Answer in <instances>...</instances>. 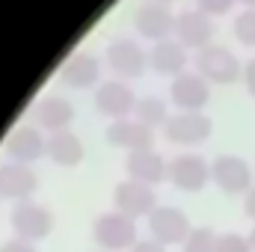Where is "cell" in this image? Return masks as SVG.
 Segmentation results:
<instances>
[{
  "instance_id": "cell-17",
  "label": "cell",
  "mask_w": 255,
  "mask_h": 252,
  "mask_svg": "<svg viewBox=\"0 0 255 252\" xmlns=\"http://www.w3.org/2000/svg\"><path fill=\"white\" fill-rule=\"evenodd\" d=\"M175 36H178V42H181L184 48L202 51V48H208L211 39H214V21H211V15H205L202 9H199V12H181V15L175 18Z\"/></svg>"
},
{
  "instance_id": "cell-9",
  "label": "cell",
  "mask_w": 255,
  "mask_h": 252,
  "mask_svg": "<svg viewBox=\"0 0 255 252\" xmlns=\"http://www.w3.org/2000/svg\"><path fill=\"white\" fill-rule=\"evenodd\" d=\"M169 98L175 107H181L184 113H199L208 98H211V83L199 74V71H184L178 77H172L169 86Z\"/></svg>"
},
{
  "instance_id": "cell-15",
  "label": "cell",
  "mask_w": 255,
  "mask_h": 252,
  "mask_svg": "<svg viewBox=\"0 0 255 252\" xmlns=\"http://www.w3.org/2000/svg\"><path fill=\"white\" fill-rule=\"evenodd\" d=\"M151 139H154L151 127L136 122V119H116V122H110V127H107V142L116 145V148H125L128 154L130 151L151 148Z\"/></svg>"
},
{
  "instance_id": "cell-1",
  "label": "cell",
  "mask_w": 255,
  "mask_h": 252,
  "mask_svg": "<svg viewBox=\"0 0 255 252\" xmlns=\"http://www.w3.org/2000/svg\"><path fill=\"white\" fill-rule=\"evenodd\" d=\"M92 241L95 247L104 252H122L130 250L139 238H136V220H130L119 211H107L98 214L92 223Z\"/></svg>"
},
{
  "instance_id": "cell-31",
  "label": "cell",
  "mask_w": 255,
  "mask_h": 252,
  "mask_svg": "<svg viewBox=\"0 0 255 252\" xmlns=\"http://www.w3.org/2000/svg\"><path fill=\"white\" fill-rule=\"evenodd\" d=\"M247 238H250V247H253V252H255V226H253V232H250Z\"/></svg>"
},
{
  "instance_id": "cell-14",
  "label": "cell",
  "mask_w": 255,
  "mask_h": 252,
  "mask_svg": "<svg viewBox=\"0 0 255 252\" xmlns=\"http://www.w3.org/2000/svg\"><path fill=\"white\" fill-rule=\"evenodd\" d=\"M166 169H169V163L154 151V148H145V151H130L125 160V172L130 181H139V184H148V187H154V184H160V181H166Z\"/></svg>"
},
{
  "instance_id": "cell-35",
  "label": "cell",
  "mask_w": 255,
  "mask_h": 252,
  "mask_svg": "<svg viewBox=\"0 0 255 252\" xmlns=\"http://www.w3.org/2000/svg\"><path fill=\"white\" fill-rule=\"evenodd\" d=\"M95 252H104V250H95Z\"/></svg>"
},
{
  "instance_id": "cell-8",
  "label": "cell",
  "mask_w": 255,
  "mask_h": 252,
  "mask_svg": "<svg viewBox=\"0 0 255 252\" xmlns=\"http://www.w3.org/2000/svg\"><path fill=\"white\" fill-rule=\"evenodd\" d=\"M214 122L205 113H175L166 119L163 125V136L172 145H199L211 136Z\"/></svg>"
},
{
  "instance_id": "cell-5",
  "label": "cell",
  "mask_w": 255,
  "mask_h": 252,
  "mask_svg": "<svg viewBox=\"0 0 255 252\" xmlns=\"http://www.w3.org/2000/svg\"><path fill=\"white\" fill-rule=\"evenodd\" d=\"M211 181L223 190L226 196H247L255 187L250 163L241 160L238 154H220L211 163Z\"/></svg>"
},
{
  "instance_id": "cell-11",
  "label": "cell",
  "mask_w": 255,
  "mask_h": 252,
  "mask_svg": "<svg viewBox=\"0 0 255 252\" xmlns=\"http://www.w3.org/2000/svg\"><path fill=\"white\" fill-rule=\"evenodd\" d=\"M136 101L139 98L133 95V89L119 83V80H107V83H101L95 89V110L101 116H110L113 122L116 119H128L136 110Z\"/></svg>"
},
{
  "instance_id": "cell-12",
  "label": "cell",
  "mask_w": 255,
  "mask_h": 252,
  "mask_svg": "<svg viewBox=\"0 0 255 252\" xmlns=\"http://www.w3.org/2000/svg\"><path fill=\"white\" fill-rule=\"evenodd\" d=\"M39 190V178L30 166L24 163H0V193L3 199H12V202H27L33 193Z\"/></svg>"
},
{
  "instance_id": "cell-2",
  "label": "cell",
  "mask_w": 255,
  "mask_h": 252,
  "mask_svg": "<svg viewBox=\"0 0 255 252\" xmlns=\"http://www.w3.org/2000/svg\"><path fill=\"white\" fill-rule=\"evenodd\" d=\"M9 223H12L15 238L30 241V244H39V241H45L54 232V214L45 205H36L33 199L15 202V208L9 214Z\"/></svg>"
},
{
  "instance_id": "cell-32",
  "label": "cell",
  "mask_w": 255,
  "mask_h": 252,
  "mask_svg": "<svg viewBox=\"0 0 255 252\" xmlns=\"http://www.w3.org/2000/svg\"><path fill=\"white\" fill-rule=\"evenodd\" d=\"M241 3H244L247 9H255V0H241Z\"/></svg>"
},
{
  "instance_id": "cell-29",
  "label": "cell",
  "mask_w": 255,
  "mask_h": 252,
  "mask_svg": "<svg viewBox=\"0 0 255 252\" xmlns=\"http://www.w3.org/2000/svg\"><path fill=\"white\" fill-rule=\"evenodd\" d=\"M244 83H247V92L255 95V60H250L247 68H244Z\"/></svg>"
},
{
  "instance_id": "cell-23",
  "label": "cell",
  "mask_w": 255,
  "mask_h": 252,
  "mask_svg": "<svg viewBox=\"0 0 255 252\" xmlns=\"http://www.w3.org/2000/svg\"><path fill=\"white\" fill-rule=\"evenodd\" d=\"M217 232L211 226H199L187 235V241L181 244V252H217Z\"/></svg>"
},
{
  "instance_id": "cell-7",
  "label": "cell",
  "mask_w": 255,
  "mask_h": 252,
  "mask_svg": "<svg viewBox=\"0 0 255 252\" xmlns=\"http://www.w3.org/2000/svg\"><path fill=\"white\" fill-rule=\"evenodd\" d=\"M154 208H157V193H154V187H148V184L119 181L116 190H113V211L125 214L130 220H139V217L148 220V214Z\"/></svg>"
},
{
  "instance_id": "cell-18",
  "label": "cell",
  "mask_w": 255,
  "mask_h": 252,
  "mask_svg": "<svg viewBox=\"0 0 255 252\" xmlns=\"http://www.w3.org/2000/svg\"><path fill=\"white\" fill-rule=\"evenodd\" d=\"M33 119H36L39 127H45V130H51V133L68 130L71 119H74V107H71V101H65L60 95H45V98L36 101Z\"/></svg>"
},
{
  "instance_id": "cell-3",
  "label": "cell",
  "mask_w": 255,
  "mask_h": 252,
  "mask_svg": "<svg viewBox=\"0 0 255 252\" xmlns=\"http://www.w3.org/2000/svg\"><path fill=\"white\" fill-rule=\"evenodd\" d=\"M193 232L190 217L181 211V208H172V205H157L151 214H148V238L163 244V247H172V244H184L187 235Z\"/></svg>"
},
{
  "instance_id": "cell-4",
  "label": "cell",
  "mask_w": 255,
  "mask_h": 252,
  "mask_svg": "<svg viewBox=\"0 0 255 252\" xmlns=\"http://www.w3.org/2000/svg\"><path fill=\"white\" fill-rule=\"evenodd\" d=\"M196 71L208 80V83H235L244 77L241 60L223 48V45H208L196 54Z\"/></svg>"
},
{
  "instance_id": "cell-13",
  "label": "cell",
  "mask_w": 255,
  "mask_h": 252,
  "mask_svg": "<svg viewBox=\"0 0 255 252\" xmlns=\"http://www.w3.org/2000/svg\"><path fill=\"white\" fill-rule=\"evenodd\" d=\"M107 65L119 77H139L148 68V54L130 39H116L107 48Z\"/></svg>"
},
{
  "instance_id": "cell-6",
  "label": "cell",
  "mask_w": 255,
  "mask_h": 252,
  "mask_svg": "<svg viewBox=\"0 0 255 252\" xmlns=\"http://www.w3.org/2000/svg\"><path fill=\"white\" fill-rule=\"evenodd\" d=\"M166 181L175 190H184V193H199V190L208 187L211 181V163H205V157L199 154H178L169 160V169H166Z\"/></svg>"
},
{
  "instance_id": "cell-25",
  "label": "cell",
  "mask_w": 255,
  "mask_h": 252,
  "mask_svg": "<svg viewBox=\"0 0 255 252\" xmlns=\"http://www.w3.org/2000/svg\"><path fill=\"white\" fill-rule=\"evenodd\" d=\"M217 252H253V247H250V238L238 232H223L217 238Z\"/></svg>"
},
{
  "instance_id": "cell-24",
  "label": "cell",
  "mask_w": 255,
  "mask_h": 252,
  "mask_svg": "<svg viewBox=\"0 0 255 252\" xmlns=\"http://www.w3.org/2000/svg\"><path fill=\"white\" fill-rule=\"evenodd\" d=\"M235 36L241 45L255 48V9H244V15H238L235 21Z\"/></svg>"
},
{
  "instance_id": "cell-33",
  "label": "cell",
  "mask_w": 255,
  "mask_h": 252,
  "mask_svg": "<svg viewBox=\"0 0 255 252\" xmlns=\"http://www.w3.org/2000/svg\"><path fill=\"white\" fill-rule=\"evenodd\" d=\"M148 3H160V6H169L172 0H148Z\"/></svg>"
},
{
  "instance_id": "cell-27",
  "label": "cell",
  "mask_w": 255,
  "mask_h": 252,
  "mask_svg": "<svg viewBox=\"0 0 255 252\" xmlns=\"http://www.w3.org/2000/svg\"><path fill=\"white\" fill-rule=\"evenodd\" d=\"M0 252H39V250H36V244H30V241L12 238V241H3V244H0Z\"/></svg>"
},
{
  "instance_id": "cell-28",
  "label": "cell",
  "mask_w": 255,
  "mask_h": 252,
  "mask_svg": "<svg viewBox=\"0 0 255 252\" xmlns=\"http://www.w3.org/2000/svg\"><path fill=\"white\" fill-rule=\"evenodd\" d=\"M128 252H166V247L157 244V241H151V238H145V241H136Z\"/></svg>"
},
{
  "instance_id": "cell-19",
  "label": "cell",
  "mask_w": 255,
  "mask_h": 252,
  "mask_svg": "<svg viewBox=\"0 0 255 252\" xmlns=\"http://www.w3.org/2000/svg\"><path fill=\"white\" fill-rule=\"evenodd\" d=\"M101 77V65L92 54H74L68 57L60 68V80L71 89H92V86H101L98 83Z\"/></svg>"
},
{
  "instance_id": "cell-30",
  "label": "cell",
  "mask_w": 255,
  "mask_h": 252,
  "mask_svg": "<svg viewBox=\"0 0 255 252\" xmlns=\"http://www.w3.org/2000/svg\"><path fill=\"white\" fill-rule=\"evenodd\" d=\"M244 214H247V217L255 223V187L250 190L247 196H244Z\"/></svg>"
},
{
  "instance_id": "cell-21",
  "label": "cell",
  "mask_w": 255,
  "mask_h": 252,
  "mask_svg": "<svg viewBox=\"0 0 255 252\" xmlns=\"http://www.w3.org/2000/svg\"><path fill=\"white\" fill-rule=\"evenodd\" d=\"M83 142H80V136L77 133H71V130H57V133H51L48 136V157L57 163V166H65V169H71V166H77L80 160H83Z\"/></svg>"
},
{
  "instance_id": "cell-16",
  "label": "cell",
  "mask_w": 255,
  "mask_h": 252,
  "mask_svg": "<svg viewBox=\"0 0 255 252\" xmlns=\"http://www.w3.org/2000/svg\"><path fill=\"white\" fill-rule=\"evenodd\" d=\"M136 30H139L142 39H154V45L157 42H166L175 33V15L169 12V6L145 3L136 12Z\"/></svg>"
},
{
  "instance_id": "cell-10",
  "label": "cell",
  "mask_w": 255,
  "mask_h": 252,
  "mask_svg": "<svg viewBox=\"0 0 255 252\" xmlns=\"http://www.w3.org/2000/svg\"><path fill=\"white\" fill-rule=\"evenodd\" d=\"M6 154L12 163H36L39 157H48V139L33 125H18L6 136Z\"/></svg>"
},
{
  "instance_id": "cell-20",
  "label": "cell",
  "mask_w": 255,
  "mask_h": 252,
  "mask_svg": "<svg viewBox=\"0 0 255 252\" xmlns=\"http://www.w3.org/2000/svg\"><path fill=\"white\" fill-rule=\"evenodd\" d=\"M187 63H190V60H187V48H184L181 42H172V39L157 42V45L151 48V54H148V65H151V71L166 74V77H178V74H184Z\"/></svg>"
},
{
  "instance_id": "cell-34",
  "label": "cell",
  "mask_w": 255,
  "mask_h": 252,
  "mask_svg": "<svg viewBox=\"0 0 255 252\" xmlns=\"http://www.w3.org/2000/svg\"><path fill=\"white\" fill-rule=\"evenodd\" d=\"M0 202H3V193H0Z\"/></svg>"
},
{
  "instance_id": "cell-22",
  "label": "cell",
  "mask_w": 255,
  "mask_h": 252,
  "mask_svg": "<svg viewBox=\"0 0 255 252\" xmlns=\"http://www.w3.org/2000/svg\"><path fill=\"white\" fill-rule=\"evenodd\" d=\"M133 119L136 122H142V125H148L151 130L160 125H166V119H169V113H166V104L160 101V98H154V95H148V98H139L136 101V110H133Z\"/></svg>"
},
{
  "instance_id": "cell-26",
  "label": "cell",
  "mask_w": 255,
  "mask_h": 252,
  "mask_svg": "<svg viewBox=\"0 0 255 252\" xmlns=\"http://www.w3.org/2000/svg\"><path fill=\"white\" fill-rule=\"evenodd\" d=\"M196 3H199V9H202L205 15H223V12L232 9L235 0H196Z\"/></svg>"
}]
</instances>
